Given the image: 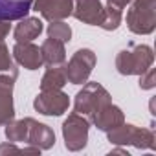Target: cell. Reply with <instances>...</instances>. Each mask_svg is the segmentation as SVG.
<instances>
[{
    "label": "cell",
    "mask_w": 156,
    "mask_h": 156,
    "mask_svg": "<svg viewBox=\"0 0 156 156\" xmlns=\"http://www.w3.org/2000/svg\"><path fill=\"white\" fill-rule=\"evenodd\" d=\"M33 0H0V20L24 19L31 9Z\"/></svg>",
    "instance_id": "cell-1"
},
{
    "label": "cell",
    "mask_w": 156,
    "mask_h": 156,
    "mask_svg": "<svg viewBox=\"0 0 156 156\" xmlns=\"http://www.w3.org/2000/svg\"><path fill=\"white\" fill-rule=\"evenodd\" d=\"M41 30H42L41 20H37V19H28L26 24H22V26L17 30L15 35H17L19 41H31L33 37H37V35L41 33Z\"/></svg>",
    "instance_id": "cell-2"
},
{
    "label": "cell",
    "mask_w": 156,
    "mask_h": 156,
    "mask_svg": "<svg viewBox=\"0 0 156 156\" xmlns=\"http://www.w3.org/2000/svg\"><path fill=\"white\" fill-rule=\"evenodd\" d=\"M79 129H81V136L77 138V141H79V147L81 145H85V140H87V123H83V125H79ZM73 127L70 125V121H66L64 123V138H66V147H70L72 145V141H73Z\"/></svg>",
    "instance_id": "cell-3"
},
{
    "label": "cell",
    "mask_w": 156,
    "mask_h": 156,
    "mask_svg": "<svg viewBox=\"0 0 156 156\" xmlns=\"http://www.w3.org/2000/svg\"><path fill=\"white\" fill-rule=\"evenodd\" d=\"M50 35H51L53 39L68 41V39H70V28H68V26H61V24H51V26H50Z\"/></svg>",
    "instance_id": "cell-4"
}]
</instances>
